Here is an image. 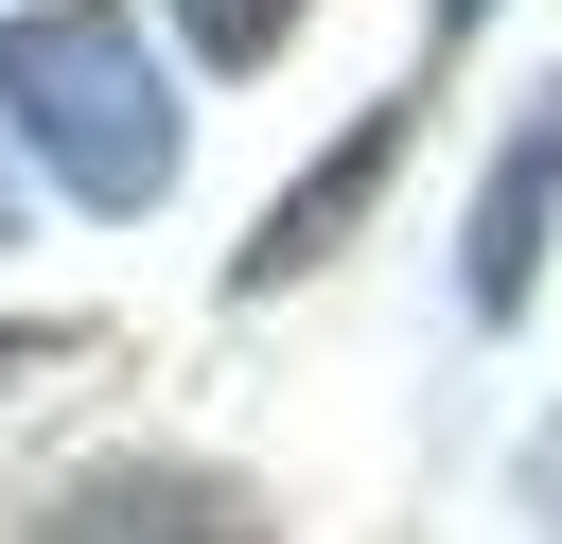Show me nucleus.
Instances as JSON below:
<instances>
[{"instance_id": "nucleus-2", "label": "nucleus", "mask_w": 562, "mask_h": 544, "mask_svg": "<svg viewBox=\"0 0 562 544\" xmlns=\"http://www.w3.org/2000/svg\"><path fill=\"white\" fill-rule=\"evenodd\" d=\"M544 211H562V88L509 123V158H492V193H474V316H509V298H527Z\"/></svg>"}, {"instance_id": "nucleus-5", "label": "nucleus", "mask_w": 562, "mask_h": 544, "mask_svg": "<svg viewBox=\"0 0 562 544\" xmlns=\"http://www.w3.org/2000/svg\"><path fill=\"white\" fill-rule=\"evenodd\" d=\"M0 246H18V175H0Z\"/></svg>"}, {"instance_id": "nucleus-1", "label": "nucleus", "mask_w": 562, "mask_h": 544, "mask_svg": "<svg viewBox=\"0 0 562 544\" xmlns=\"http://www.w3.org/2000/svg\"><path fill=\"white\" fill-rule=\"evenodd\" d=\"M0 105H18V140H35L88 211H158V193H176V88L140 70V35H123L105 0L18 18V35H0Z\"/></svg>"}, {"instance_id": "nucleus-4", "label": "nucleus", "mask_w": 562, "mask_h": 544, "mask_svg": "<svg viewBox=\"0 0 562 544\" xmlns=\"http://www.w3.org/2000/svg\"><path fill=\"white\" fill-rule=\"evenodd\" d=\"M193 18V53H228V70H263L281 35H299V0H176Z\"/></svg>"}, {"instance_id": "nucleus-6", "label": "nucleus", "mask_w": 562, "mask_h": 544, "mask_svg": "<svg viewBox=\"0 0 562 544\" xmlns=\"http://www.w3.org/2000/svg\"><path fill=\"white\" fill-rule=\"evenodd\" d=\"M457 18H492V0H457Z\"/></svg>"}, {"instance_id": "nucleus-3", "label": "nucleus", "mask_w": 562, "mask_h": 544, "mask_svg": "<svg viewBox=\"0 0 562 544\" xmlns=\"http://www.w3.org/2000/svg\"><path fill=\"white\" fill-rule=\"evenodd\" d=\"M386 158H404V105H369V123H351V140H334V158H316V175H299L263 228H246V263H228V281H299V263H316V246H334V228L386 193Z\"/></svg>"}]
</instances>
